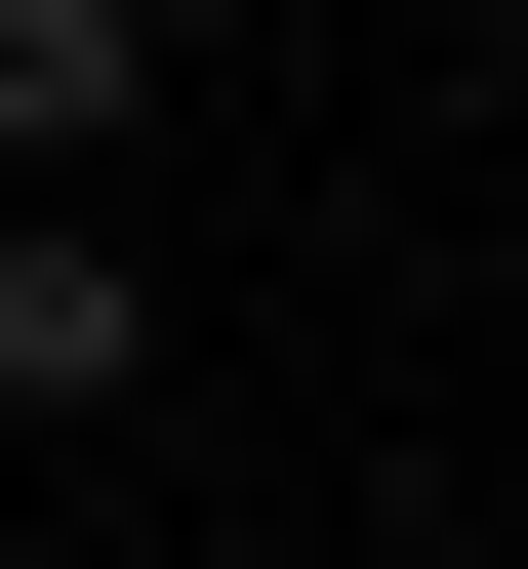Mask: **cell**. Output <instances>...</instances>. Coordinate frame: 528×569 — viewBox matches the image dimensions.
I'll list each match as a JSON object with an SVG mask.
<instances>
[{
	"instance_id": "2",
	"label": "cell",
	"mask_w": 528,
	"mask_h": 569,
	"mask_svg": "<svg viewBox=\"0 0 528 569\" xmlns=\"http://www.w3.org/2000/svg\"><path fill=\"white\" fill-rule=\"evenodd\" d=\"M122 82H163V0H0V163H82Z\"/></svg>"
},
{
	"instance_id": "1",
	"label": "cell",
	"mask_w": 528,
	"mask_h": 569,
	"mask_svg": "<svg viewBox=\"0 0 528 569\" xmlns=\"http://www.w3.org/2000/svg\"><path fill=\"white\" fill-rule=\"evenodd\" d=\"M82 407H163V244L82 163H0V448H82Z\"/></svg>"
}]
</instances>
